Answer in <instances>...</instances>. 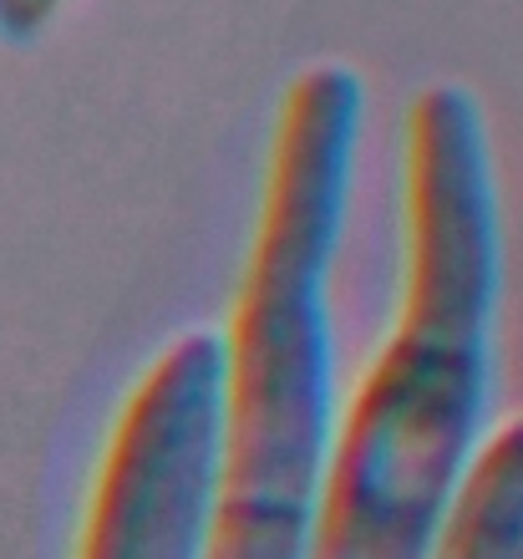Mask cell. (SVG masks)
<instances>
[{
	"label": "cell",
	"instance_id": "cell-1",
	"mask_svg": "<svg viewBox=\"0 0 523 559\" xmlns=\"http://www.w3.org/2000/svg\"><path fill=\"white\" fill-rule=\"evenodd\" d=\"M503 214L488 122L457 82L407 112V290L341 407L310 559H432L494 413Z\"/></svg>",
	"mask_w": 523,
	"mask_h": 559
},
{
	"label": "cell",
	"instance_id": "cell-5",
	"mask_svg": "<svg viewBox=\"0 0 523 559\" xmlns=\"http://www.w3.org/2000/svg\"><path fill=\"white\" fill-rule=\"evenodd\" d=\"M67 0H0V41L5 46H31L41 36Z\"/></svg>",
	"mask_w": 523,
	"mask_h": 559
},
{
	"label": "cell",
	"instance_id": "cell-4",
	"mask_svg": "<svg viewBox=\"0 0 523 559\" xmlns=\"http://www.w3.org/2000/svg\"><path fill=\"white\" fill-rule=\"evenodd\" d=\"M432 559H523V417L478 448L437 530Z\"/></svg>",
	"mask_w": 523,
	"mask_h": 559
},
{
	"label": "cell",
	"instance_id": "cell-2",
	"mask_svg": "<svg viewBox=\"0 0 523 559\" xmlns=\"http://www.w3.org/2000/svg\"><path fill=\"white\" fill-rule=\"evenodd\" d=\"M366 87L316 61L280 103L249 265L224 336V453L209 559H310L341 427L331 275Z\"/></svg>",
	"mask_w": 523,
	"mask_h": 559
},
{
	"label": "cell",
	"instance_id": "cell-3",
	"mask_svg": "<svg viewBox=\"0 0 523 559\" xmlns=\"http://www.w3.org/2000/svg\"><path fill=\"white\" fill-rule=\"evenodd\" d=\"M224 453V336L183 331L122 402L76 559H209Z\"/></svg>",
	"mask_w": 523,
	"mask_h": 559
}]
</instances>
